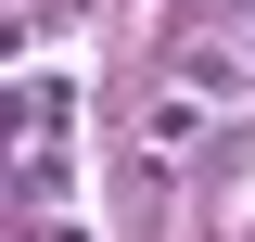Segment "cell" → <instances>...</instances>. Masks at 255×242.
I'll list each match as a JSON object with an SVG mask.
<instances>
[{
    "instance_id": "3",
    "label": "cell",
    "mask_w": 255,
    "mask_h": 242,
    "mask_svg": "<svg viewBox=\"0 0 255 242\" xmlns=\"http://www.w3.org/2000/svg\"><path fill=\"white\" fill-rule=\"evenodd\" d=\"M191 140H204V90H179V77H166V102L140 115V153L166 166V153H191Z\"/></svg>"
},
{
    "instance_id": "4",
    "label": "cell",
    "mask_w": 255,
    "mask_h": 242,
    "mask_svg": "<svg viewBox=\"0 0 255 242\" xmlns=\"http://www.w3.org/2000/svg\"><path fill=\"white\" fill-rule=\"evenodd\" d=\"M243 38H255V0H243Z\"/></svg>"
},
{
    "instance_id": "2",
    "label": "cell",
    "mask_w": 255,
    "mask_h": 242,
    "mask_svg": "<svg viewBox=\"0 0 255 242\" xmlns=\"http://www.w3.org/2000/svg\"><path fill=\"white\" fill-rule=\"evenodd\" d=\"M64 115H77L64 77H13V90H0V140H13V153H26V140H64Z\"/></svg>"
},
{
    "instance_id": "1",
    "label": "cell",
    "mask_w": 255,
    "mask_h": 242,
    "mask_svg": "<svg viewBox=\"0 0 255 242\" xmlns=\"http://www.w3.org/2000/svg\"><path fill=\"white\" fill-rule=\"evenodd\" d=\"M166 77H179V90H204V102H243V90H255V38H179V51H166Z\"/></svg>"
}]
</instances>
